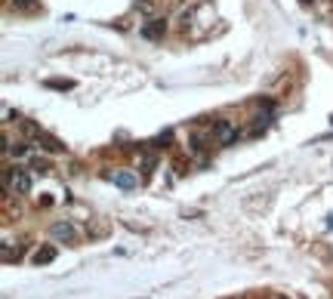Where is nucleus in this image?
<instances>
[{"instance_id":"f257e3e1","label":"nucleus","mask_w":333,"mask_h":299,"mask_svg":"<svg viewBox=\"0 0 333 299\" xmlns=\"http://www.w3.org/2000/svg\"><path fill=\"white\" fill-rule=\"evenodd\" d=\"M210 136H213L219 145H235V142L241 139V130H238V124H232V121H216L213 130H210Z\"/></svg>"},{"instance_id":"f03ea898","label":"nucleus","mask_w":333,"mask_h":299,"mask_svg":"<svg viewBox=\"0 0 333 299\" xmlns=\"http://www.w3.org/2000/svg\"><path fill=\"white\" fill-rule=\"evenodd\" d=\"M139 34L145 37V41H164V34H167V19H164V16H148V22L139 28Z\"/></svg>"},{"instance_id":"7ed1b4c3","label":"nucleus","mask_w":333,"mask_h":299,"mask_svg":"<svg viewBox=\"0 0 333 299\" xmlns=\"http://www.w3.org/2000/svg\"><path fill=\"white\" fill-rule=\"evenodd\" d=\"M50 235H53V241H59V244H78V232H74V226L71 222H53L50 226Z\"/></svg>"},{"instance_id":"20e7f679","label":"nucleus","mask_w":333,"mask_h":299,"mask_svg":"<svg viewBox=\"0 0 333 299\" xmlns=\"http://www.w3.org/2000/svg\"><path fill=\"white\" fill-rule=\"evenodd\" d=\"M108 179H111V182H115V185H118V189H124V192H133V189H136V185H139V176H136L133 170H115V173H111Z\"/></svg>"},{"instance_id":"39448f33","label":"nucleus","mask_w":333,"mask_h":299,"mask_svg":"<svg viewBox=\"0 0 333 299\" xmlns=\"http://www.w3.org/2000/svg\"><path fill=\"white\" fill-rule=\"evenodd\" d=\"M13 185H16L19 195H28L31 192V173L22 170V167H13Z\"/></svg>"},{"instance_id":"423d86ee","label":"nucleus","mask_w":333,"mask_h":299,"mask_svg":"<svg viewBox=\"0 0 333 299\" xmlns=\"http://www.w3.org/2000/svg\"><path fill=\"white\" fill-rule=\"evenodd\" d=\"M34 145H37V148H47V152H53V155H59V152H65V145H62L59 139H53V136H47V133H37V136H34Z\"/></svg>"},{"instance_id":"0eeeda50","label":"nucleus","mask_w":333,"mask_h":299,"mask_svg":"<svg viewBox=\"0 0 333 299\" xmlns=\"http://www.w3.org/2000/svg\"><path fill=\"white\" fill-rule=\"evenodd\" d=\"M195 13H198L195 7H182L179 16H176V28H179V31H189V28L195 25Z\"/></svg>"},{"instance_id":"6e6552de","label":"nucleus","mask_w":333,"mask_h":299,"mask_svg":"<svg viewBox=\"0 0 333 299\" xmlns=\"http://www.w3.org/2000/svg\"><path fill=\"white\" fill-rule=\"evenodd\" d=\"M53 259H56V247H41V250H34L31 263L34 266H47V263H53Z\"/></svg>"},{"instance_id":"1a4fd4ad","label":"nucleus","mask_w":333,"mask_h":299,"mask_svg":"<svg viewBox=\"0 0 333 299\" xmlns=\"http://www.w3.org/2000/svg\"><path fill=\"white\" fill-rule=\"evenodd\" d=\"M155 167H158V158L145 152V155H142V173H145V176H152V173H155Z\"/></svg>"},{"instance_id":"9d476101","label":"nucleus","mask_w":333,"mask_h":299,"mask_svg":"<svg viewBox=\"0 0 333 299\" xmlns=\"http://www.w3.org/2000/svg\"><path fill=\"white\" fill-rule=\"evenodd\" d=\"M204 142H207V136H204V133H192V139H189V148H192V152H204V148H207Z\"/></svg>"},{"instance_id":"9b49d317","label":"nucleus","mask_w":333,"mask_h":299,"mask_svg":"<svg viewBox=\"0 0 333 299\" xmlns=\"http://www.w3.org/2000/svg\"><path fill=\"white\" fill-rule=\"evenodd\" d=\"M10 4H13L16 10H22V13H34V10H37V0H10Z\"/></svg>"},{"instance_id":"f8f14e48","label":"nucleus","mask_w":333,"mask_h":299,"mask_svg":"<svg viewBox=\"0 0 333 299\" xmlns=\"http://www.w3.org/2000/svg\"><path fill=\"white\" fill-rule=\"evenodd\" d=\"M136 13L152 16V13H155V0H136Z\"/></svg>"},{"instance_id":"ddd939ff","label":"nucleus","mask_w":333,"mask_h":299,"mask_svg":"<svg viewBox=\"0 0 333 299\" xmlns=\"http://www.w3.org/2000/svg\"><path fill=\"white\" fill-rule=\"evenodd\" d=\"M10 152H13L16 158H25V155L31 152V148H28V142H19V145H13V148H10Z\"/></svg>"},{"instance_id":"4468645a","label":"nucleus","mask_w":333,"mask_h":299,"mask_svg":"<svg viewBox=\"0 0 333 299\" xmlns=\"http://www.w3.org/2000/svg\"><path fill=\"white\" fill-rule=\"evenodd\" d=\"M47 87H53V90H71L74 84L71 81H47Z\"/></svg>"},{"instance_id":"2eb2a0df","label":"nucleus","mask_w":333,"mask_h":299,"mask_svg":"<svg viewBox=\"0 0 333 299\" xmlns=\"http://www.w3.org/2000/svg\"><path fill=\"white\" fill-rule=\"evenodd\" d=\"M300 4H312V0H300Z\"/></svg>"},{"instance_id":"dca6fc26","label":"nucleus","mask_w":333,"mask_h":299,"mask_svg":"<svg viewBox=\"0 0 333 299\" xmlns=\"http://www.w3.org/2000/svg\"><path fill=\"white\" fill-rule=\"evenodd\" d=\"M275 299H287V296H275Z\"/></svg>"}]
</instances>
